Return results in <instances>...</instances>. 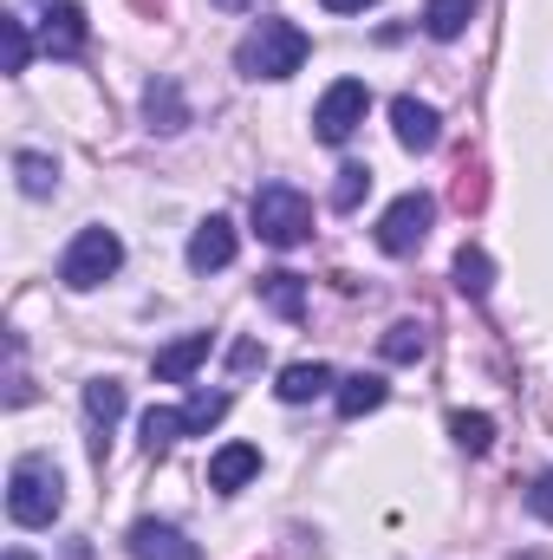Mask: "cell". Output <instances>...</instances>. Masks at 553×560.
Segmentation results:
<instances>
[{
    "label": "cell",
    "mask_w": 553,
    "mask_h": 560,
    "mask_svg": "<svg viewBox=\"0 0 553 560\" xmlns=\"http://www.w3.org/2000/svg\"><path fill=\"white\" fill-rule=\"evenodd\" d=\"M66 509V482H59V463L52 456H20L13 476H7V515L20 528H52Z\"/></svg>",
    "instance_id": "cell-1"
},
{
    "label": "cell",
    "mask_w": 553,
    "mask_h": 560,
    "mask_svg": "<svg viewBox=\"0 0 553 560\" xmlns=\"http://www.w3.org/2000/svg\"><path fill=\"white\" fill-rule=\"evenodd\" d=\"M306 52H313V39H306L293 20H261V26L235 46V72H242V79H293V72L306 66Z\"/></svg>",
    "instance_id": "cell-2"
},
{
    "label": "cell",
    "mask_w": 553,
    "mask_h": 560,
    "mask_svg": "<svg viewBox=\"0 0 553 560\" xmlns=\"http://www.w3.org/2000/svg\"><path fill=\"white\" fill-rule=\"evenodd\" d=\"M255 235L268 248H299L313 235V202L293 183H261L255 189Z\"/></svg>",
    "instance_id": "cell-3"
},
{
    "label": "cell",
    "mask_w": 553,
    "mask_h": 560,
    "mask_svg": "<svg viewBox=\"0 0 553 560\" xmlns=\"http://www.w3.org/2000/svg\"><path fill=\"white\" fill-rule=\"evenodd\" d=\"M118 268H125V242H118L111 229H79V242H72L66 261H59V280H66L72 293H92V287H105Z\"/></svg>",
    "instance_id": "cell-4"
},
{
    "label": "cell",
    "mask_w": 553,
    "mask_h": 560,
    "mask_svg": "<svg viewBox=\"0 0 553 560\" xmlns=\"http://www.w3.org/2000/svg\"><path fill=\"white\" fill-rule=\"evenodd\" d=\"M430 222H436V202H430L423 189H404V196L378 215V248H385V255H416L423 235H430Z\"/></svg>",
    "instance_id": "cell-5"
},
{
    "label": "cell",
    "mask_w": 553,
    "mask_h": 560,
    "mask_svg": "<svg viewBox=\"0 0 553 560\" xmlns=\"http://www.w3.org/2000/svg\"><path fill=\"white\" fill-rule=\"evenodd\" d=\"M365 112H372V85H365V79H339V85L319 98L313 131H319V143H345L358 125H365Z\"/></svg>",
    "instance_id": "cell-6"
},
{
    "label": "cell",
    "mask_w": 553,
    "mask_h": 560,
    "mask_svg": "<svg viewBox=\"0 0 553 560\" xmlns=\"http://www.w3.org/2000/svg\"><path fill=\"white\" fill-rule=\"evenodd\" d=\"M85 39H92V20H85V7H72V0H52V7H46V20H39V46H46L52 59H79V52H85Z\"/></svg>",
    "instance_id": "cell-7"
},
{
    "label": "cell",
    "mask_w": 553,
    "mask_h": 560,
    "mask_svg": "<svg viewBox=\"0 0 553 560\" xmlns=\"http://www.w3.org/2000/svg\"><path fill=\"white\" fill-rule=\"evenodd\" d=\"M235 248H242L235 222H228V215H209V222L189 235V268H196V275H215V268L235 261Z\"/></svg>",
    "instance_id": "cell-8"
},
{
    "label": "cell",
    "mask_w": 553,
    "mask_h": 560,
    "mask_svg": "<svg viewBox=\"0 0 553 560\" xmlns=\"http://www.w3.org/2000/svg\"><path fill=\"white\" fill-rule=\"evenodd\" d=\"M391 131H398V143H404V150H416V156H423V150H436V143H443V118H436L423 98H411V92H404V98H391Z\"/></svg>",
    "instance_id": "cell-9"
},
{
    "label": "cell",
    "mask_w": 553,
    "mask_h": 560,
    "mask_svg": "<svg viewBox=\"0 0 553 560\" xmlns=\"http://www.w3.org/2000/svg\"><path fill=\"white\" fill-rule=\"evenodd\" d=\"M131 555L138 560H202V548L176 522H138L131 528Z\"/></svg>",
    "instance_id": "cell-10"
},
{
    "label": "cell",
    "mask_w": 553,
    "mask_h": 560,
    "mask_svg": "<svg viewBox=\"0 0 553 560\" xmlns=\"http://www.w3.org/2000/svg\"><path fill=\"white\" fill-rule=\"evenodd\" d=\"M143 118H150L156 138H176V131L189 125V98H183V85H176V79H150V85H143Z\"/></svg>",
    "instance_id": "cell-11"
},
{
    "label": "cell",
    "mask_w": 553,
    "mask_h": 560,
    "mask_svg": "<svg viewBox=\"0 0 553 560\" xmlns=\"http://www.w3.org/2000/svg\"><path fill=\"white\" fill-rule=\"evenodd\" d=\"M85 418H92V456L105 463V436H111V423L125 418V385L118 378H92L85 385Z\"/></svg>",
    "instance_id": "cell-12"
},
{
    "label": "cell",
    "mask_w": 553,
    "mask_h": 560,
    "mask_svg": "<svg viewBox=\"0 0 553 560\" xmlns=\"http://www.w3.org/2000/svg\"><path fill=\"white\" fill-rule=\"evenodd\" d=\"M255 476H261V450H255V443H228V450L209 456V489H222V495H235V489L255 482Z\"/></svg>",
    "instance_id": "cell-13"
},
{
    "label": "cell",
    "mask_w": 553,
    "mask_h": 560,
    "mask_svg": "<svg viewBox=\"0 0 553 560\" xmlns=\"http://www.w3.org/2000/svg\"><path fill=\"white\" fill-rule=\"evenodd\" d=\"M209 346H215V332H189V339H176V346H163L150 372H156L163 385H183V378H189V372H196V365L209 359Z\"/></svg>",
    "instance_id": "cell-14"
},
{
    "label": "cell",
    "mask_w": 553,
    "mask_h": 560,
    "mask_svg": "<svg viewBox=\"0 0 553 560\" xmlns=\"http://www.w3.org/2000/svg\"><path fill=\"white\" fill-rule=\"evenodd\" d=\"M332 385H339V378H332V365H319V359H313V365H306V359H299V365H286V372H280V405H306V398H319V392H332Z\"/></svg>",
    "instance_id": "cell-15"
},
{
    "label": "cell",
    "mask_w": 553,
    "mask_h": 560,
    "mask_svg": "<svg viewBox=\"0 0 553 560\" xmlns=\"http://www.w3.org/2000/svg\"><path fill=\"white\" fill-rule=\"evenodd\" d=\"M391 392H385V378L378 372H352V378H339V418H365V411H378Z\"/></svg>",
    "instance_id": "cell-16"
},
{
    "label": "cell",
    "mask_w": 553,
    "mask_h": 560,
    "mask_svg": "<svg viewBox=\"0 0 553 560\" xmlns=\"http://www.w3.org/2000/svg\"><path fill=\"white\" fill-rule=\"evenodd\" d=\"M475 13H482V0H430L423 7V33L430 39H456V33H469Z\"/></svg>",
    "instance_id": "cell-17"
},
{
    "label": "cell",
    "mask_w": 553,
    "mask_h": 560,
    "mask_svg": "<svg viewBox=\"0 0 553 560\" xmlns=\"http://www.w3.org/2000/svg\"><path fill=\"white\" fill-rule=\"evenodd\" d=\"M261 306H274L280 319H306V280L274 268V275H261Z\"/></svg>",
    "instance_id": "cell-18"
},
{
    "label": "cell",
    "mask_w": 553,
    "mask_h": 560,
    "mask_svg": "<svg viewBox=\"0 0 553 560\" xmlns=\"http://www.w3.org/2000/svg\"><path fill=\"white\" fill-rule=\"evenodd\" d=\"M449 202H456L462 215H482V209H489V170H482L475 156H462V163H456V183H449Z\"/></svg>",
    "instance_id": "cell-19"
},
{
    "label": "cell",
    "mask_w": 553,
    "mask_h": 560,
    "mask_svg": "<svg viewBox=\"0 0 553 560\" xmlns=\"http://www.w3.org/2000/svg\"><path fill=\"white\" fill-rule=\"evenodd\" d=\"M13 176H20L26 196H52V189H59V163H52L46 150H20V156H13Z\"/></svg>",
    "instance_id": "cell-20"
},
{
    "label": "cell",
    "mask_w": 553,
    "mask_h": 560,
    "mask_svg": "<svg viewBox=\"0 0 553 560\" xmlns=\"http://www.w3.org/2000/svg\"><path fill=\"white\" fill-rule=\"evenodd\" d=\"M489 287H495V261L482 248H462L456 255V293L462 300H489Z\"/></svg>",
    "instance_id": "cell-21"
},
{
    "label": "cell",
    "mask_w": 553,
    "mask_h": 560,
    "mask_svg": "<svg viewBox=\"0 0 553 560\" xmlns=\"http://www.w3.org/2000/svg\"><path fill=\"white\" fill-rule=\"evenodd\" d=\"M378 352H385L391 365H416V359L430 352V332H423L416 319H398V326H391V332L378 339Z\"/></svg>",
    "instance_id": "cell-22"
},
{
    "label": "cell",
    "mask_w": 553,
    "mask_h": 560,
    "mask_svg": "<svg viewBox=\"0 0 553 560\" xmlns=\"http://www.w3.org/2000/svg\"><path fill=\"white\" fill-rule=\"evenodd\" d=\"M176 436H189L183 411H163V405H150V411H143V450H150V456H169V443H176Z\"/></svg>",
    "instance_id": "cell-23"
},
{
    "label": "cell",
    "mask_w": 553,
    "mask_h": 560,
    "mask_svg": "<svg viewBox=\"0 0 553 560\" xmlns=\"http://www.w3.org/2000/svg\"><path fill=\"white\" fill-rule=\"evenodd\" d=\"M365 196H372V163H345V170H339V183H332V209H339V215H352Z\"/></svg>",
    "instance_id": "cell-24"
},
{
    "label": "cell",
    "mask_w": 553,
    "mask_h": 560,
    "mask_svg": "<svg viewBox=\"0 0 553 560\" xmlns=\"http://www.w3.org/2000/svg\"><path fill=\"white\" fill-rule=\"evenodd\" d=\"M449 436H456L469 456H482V450L495 443V418H489V411H456V418H449Z\"/></svg>",
    "instance_id": "cell-25"
},
{
    "label": "cell",
    "mask_w": 553,
    "mask_h": 560,
    "mask_svg": "<svg viewBox=\"0 0 553 560\" xmlns=\"http://www.w3.org/2000/svg\"><path fill=\"white\" fill-rule=\"evenodd\" d=\"M222 418H228V392H196V398L183 405V423H189V436H202V430H215Z\"/></svg>",
    "instance_id": "cell-26"
},
{
    "label": "cell",
    "mask_w": 553,
    "mask_h": 560,
    "mask_svg": "<svg viewBox=\"0 0 553 560\" xmlns=\"http://www.w3.org/2000/svg\"><path fill=\"white\" fill-rule=\"evenodd\" d=\"M0 39H7V72H26V59H33L26 20H0Z\"/></svg>",
    "instance_id": "cell-27"
},
{
    "label": "cell",
    "mask_w": 553,
    "mask_h": 560,
    "mask_svg": "<svg viewBox=\"0 0 553 560\" xmlns=\"http://www.w3.org/2000/svg\"><path fill=\"white\" fill-rule=\"evenodd\" d=\"M528 509H534L541 522H553V469H541V476H534V489H528Z\"/></svg>",
    "instance_id": "cell-28"
},
{
    "label": "cell",
    "mask_w": 553,
    "mask_h": 560,
    "mask_svg": "<svg viewBox=\"0 0 553 560\" xmlns=\"http://www.w3.org/2000/svg\"><path fill=\"white\" fill-rule=\"evenodd\" d=\"M248 365H261V346H255V339L235 346V372H248Z\"/></svg>",
    "instance_id": "cell-29"
},
{
    "label": "cell",
    "mask_w": 553,
    "mask_h": 560,
    "mask_svg": "<svg viewBox=\"0 0 553 560\" xmlns=\"http://www.w3.org/2000/svg\"><path fill=\"white\" fill-rule=\"evenodd\" d=\"M319 7H326V13H365L372 0H319Z\"/></svg>",
    "instance_id": "cell-30"
},
{
    "label": "cell",
    "mask_w": 553,
    "mask_h": 560,
    "mask_svg": "<svg viewBox=\"0 0 553 560\" xmlns=\"http://www.w3.org/2000/svg\"><path fill=\"white\" fill-rule=\"evenodd\" d=\"M131 7H138L143 20H156V13H163V0H131Z\"/></svg>",
    "instance_id": "cell-31"
},
{
    "label": "cell",
    "mask_w": 553,
    "mask_h": 560,
    "mask_svg": "<svg viewBox=\"0 0 553 560\" xmlns=\"http://www.w3.org/2000/svg\"><path fill=\"white\" fill-rule=\"evenodd\" d=\"M222 13H242V7H261V0H215Z\"/></svg>",
    "instance_id": "cell-32"
},
{
    "label": "cell",
    "mask_w": 553,
    "mask_h": 560,
    "mask_svg": "<svg viewBox=\"0 0 553 560\" xmlns=\"http://www.w3.org/2000/svg\"><path fill=\"white\" fill-rule=\"evenodd\" d=\"M7 560H33V555H26V548H13V555H7Z\"/></svg>",
    "instance_id": "cell-33"
},
{
    "label": "cell",
    "mask_w": 553,
    "mask_h": 560,
    "mask_svg": "<svg viewBox=\"0 0 553 560\" xmlns=\"http://www.w3.org/2000/svg\"><path fill=\"white\" fill-rule=\"evenodd\" d=\"M46 7H52V0H46Z\"/></svg>",
    "instance_id": "cell-34"
}]
</instances>
